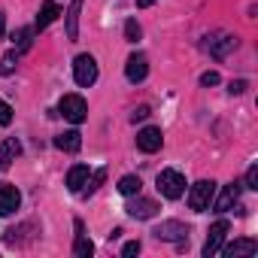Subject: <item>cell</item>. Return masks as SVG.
I'll return each mask as SVG.
<instances>
[{
	"mask_svg": "<svg viewBox=\"0 0 258 258\" xmlns=\"http://www.w3.org/2000/svg\"><path fill=\"white\" fill-rule=\"evenodd\" d=\"M204 49H207L213 58H225L228 52L237 49V37H231V34H213V37H207Z\"/></svg>",
	"mask_w": 258,
	"mask_h": 258,
	"instance_id": "cell-6",
	"label": "cell"
},
{
	"mask_svg": "<svg viewBox=\"0 0 258 258\" xmlns=\"http://www.w3.org/2000/svg\"><path fill=\"white\" fill-rule=\"evenodd\" d=\"M155 237L158 240H176V237H188V228L182 222H164L155 228Z\"/></svg>",
	"mask_w": 258,
	"mask_h": 258,
	"instance_id": "cell-17",
	"label": "cell"
},
{
	"mask_svg": "<svg viewBox=\"0 0 258 258\" xmlns=\"http://www.w3.org/2000/svg\"><path fill=\"white\" fill-rule=\"evenodd\" d=\"M103 179H106V170H103V167H100V170H94V173H88V182L82 185V191H79V195H94V191L100 188V182H103Z\"/></svg>",
	"mask_w": 258,
	"mask_h": 258,
	"instance_id": "cell-21",
	"label": "cell"
},
{
	"mask_svg": "<svg viewBox=\"0 0 258 258\" xmlns=\"http://www.w3.org/2000/svg\"><path fill=\"white\" fill-rule=\"evenodd\" d=\"M121 255H124V258H134V255H140V240H131V243H124Z\"/></svg>",
	"mask_w": 258,
	"mask_h": 258,
	"instance_id": "cell-27",
	"label": "cell"
},
{
	"mask_svg": "<svg viewBox=\"0 0 258 258\" xmlns=\"http://www.w3.org/2000/svg\"><path fill=\"white\" fill-rule=\"evenodd\" d=\"M73 228H76L73 255H76V258H88V255L94 252V243H91V240H88V234H85V222H82V219H76V222H73Z\"/></svg>",
	"mask_w": 258,
	"mask_h": 258,
	"instance_id": "cell-11",
	"label": "cell"
},
{
	"mask_svg": "<svg viewBox=\"0 0 258 258\" xmlns=\"http://www.w3.org/2000/svg\"><path fill=\"white\" fill-rule=\"evenodd\" d=\"M124 210H127V216H131V219H152L158 213V204L149 201V198H137V201L127 204Z\"/></svg>",
	"mask_w": 258,
	"mask_h": 258,
	"instance_id": "cell-12",
	"label": "cell"
},
{
	"mask_svg": "<svg viewBox=\"0 0 258 258\" xmlns=\"http://www.w3.org/2000/svg\"><path fill=\"white\" fill-rule=\"evenodd\" d=\"M213 198H216V182L213 179H198L191 185V191H188V207L195 213H207L210 204H213Z\"/></svg>",
	"mask_w": 258,
	"mask_h": 258,
	"instance_id": "cell-1",
	"label": "cell"
},
{
	"mask_svg": "<svg viewBox=\"0 0 258 258\" xmlns=\"http://www.w3.org/2000/svg\"><path fill=\"white\" fill-rule=\"evenodd\" d=\"M258 252V243L255 240H234V243H228L225 249H222V255L225 258H240V255H255Z\"/></svg>",
	"mask_w": 258,
	"mask_h": 258,
	"instance_id": "cell-13",
	"label": "cell"
},
{
	"mask_svg": "<svg viewBox=\"0 0 258 258\" xmlns=\"http://www.w3.org/2000/svg\"><path fill=\"white\" fill-rule=\"evenodd\" d=\"M55 146L61 152H79L82 149V134L79 131H64V134L55 137Z\"/></svg>",
	"mask_w": 258,
	"mask_h": 258,
	"instance_id": "cell-16",
	"label": "cell"
},
{
	"mask_svg": "<svg viewBox=\"0 0 258 258\" xmlns=\"http://www.w3.org/2000/svg\"><path fill=\"white\" fill-rule=\"evenodd\" d=\"M146 73H149V61H146V55L134 52L131 58H127V64H124V76H127V82H143Z\"/></svg>",
	"mask_w": 258,
	"mask_h": 258,
	"instance_id": "cell-8",
	"label": "cell"
},
{
	"mask_svg": "<svg viewBox=\"0 0 258 258\" xmlns=\"http://www.w3.org/2000/svg\"><path fill=\"white\" fill-rule=\"evenodd\" d=\"M146 115H149V106H140V109H134V121H137V118H146Z\"/></svg>",
	"mask_w": 258,
	"mask_h": 258,
	"instance_id": "cell-30",
	"label": "cell"
},
{
	"mask_svg": "<svg viewBox=\"0 0 258 258\" xmlns=\"http://www.w3.org/2000/svg\"><path fill=\"white\" fill-rule=\"evenodd\" d=\"M79 13H82V0H73L67 10V40L70 43L79 40Z\"/></svg>",
	"mask_w": 258,
	"mask_h": 258,
	"instance_id": "cell-14",
	"label": "cell"
},
{
	"mask_svg": "<svg viewBox=\"0 0 258 258\" xmlns=\"http://www.w3.org/2000/svg\"><path fill=\"white\" fill-rule=\"evenodd\" d=\"M246 188H258V164H252L249 170H246Z\"/></svg>",
	"mask_w": 258,
	"mask_h": 258,
	"instance_id": "cell-25",
	"label": "cell"
},
{
	"mask_svg": "<svg viewBox=\"0 0 258 258\" xmlns=\"http://www.w3.org/2000/svg\"><path fill=\"white\" fill-rule=\"evenodd\" d=\"M19 155H22V143H19L16 137H10V140L4 143V149H0V170H10V164H13Z\"/></svg>",
	"mask_w": 258,
	"mask_h": 258,
	"instance_id": "cell-15",
	"label": "cell"
},
{
	"mask_svg": "<svg viewBox=\"0 0 258 258\" xmlns=\"http://www.w3.org/2000/svg\"><path fill=\"white\" fill-rule=\"evenodd\" d=\"M155 0H137V10H146V7H152Z\"/></svg>",
	"mask_w": 258,
	"mask_h": 258,
	"instance_id": "cell-32",
	"label": "cell"
},
{
	"mask_svg": "<svg viewBox=\"0 0 258 258\" xmlns=\"http://www.w3.org/2000/svg\"><path fill=\"white\" fill-rule=\"evenodd\" d=\"M13 121V106L7 100H0V124H10Z\"/></svg>",
	"mask_w": 258,
	"mask_h": 258,
	"instance_id": "cell-26",
	"label": "cell"
},
{
	"mask_svg": "<svg viewBox=\"0 0 258 258\" xmlns=\"http://www.w3.org/2000/svg\"><path fill=\"white\" fill-rule=\"evenodd\" d=\"M246 88H249V82H246V79H237V82H231V88H228V91H231V94H243Z\"/></svg>",
	"mask_w": 258,
	"mask_h": 258,
	"instance_id": "cell-29",
	"label": "cell"
},
{
	"mask_svg": "<svg viewBox=\"0 0 258 258\" xmlns=\"http://www.w3.org/2000/svg\"><path fill=\"white\" fill-rule=\"evenodd\" d=\"M164 143V134H161V127H143V131L137 134V149L140 152H158Z\"/></svg>",
	"mask_w": 258,
	"mask_h": 258,
	"instance_id": "cell-7",
	"label": "cell"
},
{
	"mask_svg": "<svg viewBox=\"0 0 258 258\" xmlns=\"http://www.w3.org/2000/svg\"><path fill=\"white\" fill-rule=\"evenodd\" d=\"M58 16H61L58 4H52V0H49V4H43V10H40V16H37V31H46Z\"/></svg>",
	"mask_w": 258,
	"mask_h": 258,
	"instance_id": "cell-19",
	"label": "cell"
},
{
	"mask_svg": "<svg viewBox=\"0 0 258 258\" xmlns=\"http://www.w3.org/2000/svg\"><path fill=\"white\" fill-rule=\"evenodd\" d=\"M16 64H19V52L4 55V58H0V76H10V73L16 70Z\"/></svg>",
	"mask_w": 258,
	"mask_h": 258,
	"instance_id": "cell-23",
	"label": "cell"
},
{
	"mask_svg": "<svg viewBox=\"0 0 258 258\" xmlns=\"http://www.w3.org/2000/svg\"><path fill=\"white\" fill-rule=\"evenodd\" d=\"M237 201H240V182H228V185L222 188V195H219V198H213V204H210V207H213L216 213H228Z\"/></svg>",
	"mask_w": 258,
	"mask_h": 258,
	"instance_id": "cell-9",
	"label": "cell"
},
{
	"mask_svg": "<svg viewBox=\"0 0 258 258\" xmlns=\"http://www.w3.org/2000/svg\"><path fill=\"white\" fill-rule=\"evenodd\" d=\"M158 191H161L164 198H170V201L182 198V195H185V176H182L179 170H161V173H158Z\"/></svg>",
	"mask_w": 258,
	"mask_h": 258,
	"instance_id": "cell-4",
	"label": "cell"
},
{
	"mask_svg": "<svg viewBox=\"0 0 258 258\" xmlns=\"http://www.w3.org/2000/svg\"><path fill=\"white\" fill-rule=\"evenodd\" d=\"M228 231H231V222H228V219H219V222L210 228V237H207V243H204V258H213V255L222 249Z\"/></svg>",
	"mask_w": 258,
	"mask_h": 258,
	"instance_id": "cell-5",
	"label": "cell"
},
{
	"mask_svg": "<svg viewBox=\"0 0 258 258\" xmlns=\"http://www.w3.org/2000/svg\"><path fill=\"white\" fill-rule=\"evenodd\" d=\"M219 79H222V76H219L216 70H207V73L201 76V85H207V88H210V85H219Z\"/></svg>",
	"mask_w": 258,
	"mask_h": 258,
	"instance_id": "cell-28",
	"label": "cell"
},
{
	"mask_svg": "<svg viewBox=\"0 0 258 258\" xmlns=\"http://www.w3.org/2000/svg\"><path fill=\"white\" fill-rule=\"evenodd\" d=\"M140 34H143V28L137 25V19H127V22H124V40H127V43H137Z\"/></svg>",
	"mask_w": 258,
	"mask_h": 258,
	"instance_id": "cell-22",
	"label": "cell"
},
{
	"mask_svg": "<svg viewBox=\"0 0 258 258\" xmlns=\"http://www.w3.org/2000/svg\"><path fill=\"white\" fill-rule=\"evenodd\" d=\"M4 34H7V19H4V13H0V40H4Z\"/></svg>",
	"mask_w": 258,
	"mask_h": 258,
	"instance_id": "cell-31",
	"label": "cell"
},
{
	"mask_svg": "<svg viewBox=\"0 0 258 258\" xmlns=\"http://www.w3.org/2000/svg\"><path fill=\"white\" fill-rule=\"evenodd\" d=\"M22 207V191L16 185H0V216H13Z\"/></svg>",
	"mask_w": 258,
	"mask_h": 258,
	"instance_id": "cell-10",
	"label": "cell"
},
{
	"mask_svg": "<svg viewBox=\"0 0 258 258\" xmlns=\"http://www.w3.org/2000/svg\"><path fill=\"white\" fill-rule=\"evenodd\" d=\"M73 79H76V85L91 88L97 82V61L91 55H76V61H73Z\"/></svg>",
	"mask_w": 258,
	"mask_h": 258,
	"instance_id": "cell-3",
	"label": "cell"
},
{
	"mask_svg": "<svg viewBox=\"0 0 258 258\" xmlns=\"http://www.w3.org/2000/svg\"><path fill=\"white\" fill-rule=\"evenodd\" d=\"M58 112H61L67 121L82 124L85 115H88V103H85V97H79V94H64L61 103H58Z\"/></svg>",
	"mask_w": 258,
	"mask_h": 258,
	"instance_id": "cell-2",
	"label": "cell"
},
{
	"mask_svg": "<svg viewBox=\"0 0 258 258\" xmlns=\"http://www.w3.org/2000/svg\"><path fill=\"white\" fill-rule=\"evenodd\" d=\"M88 173H91V170H88L85 164H76V167H70V173H67V188L79 195V191H82V185L88 182Z\"/></svg>",
	"mask_w": 258,
	"mask_h": 258,
	"instance_id": "cell-18",
	"label": "cell"
},
{
	"mask_svg": "<svg viewBox=\"0 0 258 258\" xmlns=\"http://www.w3.org/2000/svg\"><path fill=\"white\" fill-rule=\"evenodd\" d=\"M31 37H34V31H31V28H22V31L16 34V43H19V52H28V49H31Z\"/></svg>",
	"mask_w": 258,
	"mask_h": 258,
	"instance_id": "cell-24",
	"label": "cell"
},
{
	"mask_svg": "<svg viewBox=\"0 0 258 258\" xmlns=\"http://www.w3.org/2000/svg\"><path fill=\"white\" fill-rule=\"evenodd\" d=\"M140 188H143V182H140V176H134V173H127V176H121L118 179V191L121 195H140Z\"/></svg>",
	"mask_w": 258,
	"mask_h": 258,
	"instance_id": "cell-20",
	"label": "cell"
}]
</instances>
